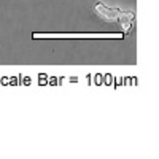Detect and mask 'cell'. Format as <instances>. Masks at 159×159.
Segmentation results:
<instances>
[{
    "label": "cell",
    "instance_id": "cell-1",
    "mask_svg": "<svg viewBox=\"0 0 159 159\" xmlns=\"http://www.w3.org/2000/svg\"><path fill=\"white\" fill-rule=\"evenodd\" d=\"M96 10H97V13L103 18V19H107V21H116L118 18H119V13L118 10H111V8H107L105 5H102V3H99V5H96Z\"/></svg>",
    "mask_w": 159,
    "mask_h": 159
}]
</instances>
